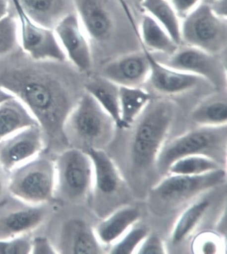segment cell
<instances>
[{"label": "cell", "mask_w": 227, "mask_h": 254, "mask_svg": "<svg viewBox=\"0 0 227 254\" xmlns=\"http://www.w3.org/2000/svg\"><path fill=\"white\" fill-rule=\"evenodd\" d=\"M54 200L74 204L82 202L92 189L94 168L90 157L84 151L68 147L54 156Z\"/></svg>", "instance_id": "cell-5"}, {"label": "cell", "mask_w": 227, "mask_h": 254, "mask_svg": "<svg viewBox=\"0 0 227 254\" xmlns=\"http://www.w3.org/2000/svg\"><path fill=\"white\" fill-rule=\"evenodd\" d=\"M220 168V165L215 159L195 155L178 159L170 165L168 172L176 175L195 176L208 173Z\"/></svg>", "instance_id": "cell-27"}, {"label": "cell", "mask_w": 227, "mask_h": 254, "mask_svg": "<svg viewBox=\"0 0 227 254\" xmlns=\"http://www.w3.org/2000/svg\"><path fill=\"white\" fill-rule=\"evenodd\" d=\"M148 58L150 72L148 81L156 92L164 95H177L193 90L203 79L169 66L153 57L142 47Z\"/></svg>", "instance_id": "cell-15"}, {"label": "cell", "mask_w": 227, "mask_h": 254, "mask_svg": "<svg viewBox=\"0 0 227 254\" xmlns=\"http://www.w3.org/2000/svg\"><path fill=\"white\" fill-rule=\"evenodd\" d=\"M59 63L30 58L0 70V86L20 100L36 118L44 137V151L54 156L69 147L64 123L81 96L75 97Z\"/></svg>", "instance_id": "cell-1"}, {"label": "cell", "mask_w": 227, "mask_h": 254, "mask_svg": "<svg viewBox=\"0 0 227 254\" xmlns=\"http://www.w3.org/2000/svg\"><path fill=\"white\" fill-rule=\"evenodd\" d=\"M54 186V156L42 151L9 172L7 191L25 202L44 204L53 200Z\"/></svg>", "instance_id": "cell-4"}, {"label": "cell", "mask_w": 227, "mask_h": 254, "mask_svg": "<svg viewBox=\"0 0 227 254\" xmlns=\"http://www.w3.org/2000/svg\"><path fill=\"white\" fill-rule=\"evenodd\" d=\"M153 100L150 93L141 87H119L120 120L118 128H131Z\"/></svg>", "instance_id": "cell-21"}, {"label": "cell", "mask_w": 227, "mask_h": 254, "mask_svg": "<svg viewBox=\"0 0 227 254\" xmlns=\"http://www.w3.org/2000/svg\"><path fill=\"white\" fill-rule=\"evenodd\" d=\"M226 175L222 168L201 175L171 174L151 190V206L157 212L174 210L200 193L223 184Z\"/></svg>", "instance_id": "cell-6"}, {"label": "cell", "mask_w": 227, "mask_h": 254, "mask_svg": "<svg viewBox=\"0 0 227 254\" xmlns=\"http://www.w3.org/2000/svg\"><path fill=\"white\" fill-rule=\"evenodd\" d=\"M140 217L135 207H125L113 214L97 227L96 234L100 242L109 244L120 237Z\"/></svg>", "instance_id": "cell-26"}, {"label": "cell", "mask_w": 227, "mask_h": 254, "mask_svg": "<svg viewBox=\"0 0 227 254\" xmlns=\"http://www.w3.org/2000/svg\"><path fill=\"white\" fill-rule=\"evenodd\" d=\"M32 241L29 234L0 240V254H30Z\"/></svg>", "instance_id": "cell-31"}, {"label": "cell", "mask_w": 227, "mask_h": 254, "mask_svg": "<svg viewBox=\"0 0 227 254\" xmlns=\"http://www.w3.org/2000/svg\"><path fill=\"white\" fill-rule=\"evenodd\" d=\"M53 245L57 254L103 253L102 247L94 231L84 221L79 219H71L64 223Z\"/></svg>", "instance_id": "cell-16"}, {"label": "cell", "mask_w": 227, "mask_h": 254, "mask_svg": "<svg viewBox=\"0 0 227 254\" xmlns=\"http://www.w3.org/2000/svg\"><path fill=\"white\" fill-rule=\"evenodd\" d=\"M84 91L94 98L118 127L120 120L119 86L100 75L87 80L84 84Z\"/></svg>", "instance_id": "cell-23"}, {"label": "cell", "mask_w": 227, "mask_h": 254, "mask_svg": "<svg viewBox=\"0 0 227 254\" xmlns=\"http://www.w3.org/2000/svg\"><path fill=\"white\" fill-rule=\"evenodd\" d=\"M33 126H39L36 118L15 97L0 104V141Z\"/></svg>", "instance_id": "cell-20"}, {"label": "cell", "mask_w": 227, "mask_h": 254, "mask_svg": "<svg viewBox=\"0 0 227 254\" xmlns=\"http://www.w3.org/2000/svg\"><path fill=\"white\" fill-rule=\"evenodd\" d=\"M145 13L151 15L169 33L178 45L181 44V18L170 0H143L141 4Z\"/></svg>", "instance_id": "cell-25"}, {"label": "cell", "mask_w": 227, "mask_h": 254, "mask_svg": "<svg viewBox=\"0 0 227 254\" xmlns=\"http://www.w3.org/2000/svg\"><path fill=\"white\" fill-rule=\"evenodd\" d=\"M85 152L92 161L95 197L110 198L115 196L123 182L110 157L102 149L89 148Z\"/></svg>", "instance_id": "cell-18"}, {"label": "cell", "mask_w": 227, "mask_h": 254, "mask_svg": "<svg viewBox=\"0 0 227 254\" xmlns=\"http://www.w3.org/2000/svg\"><path fill=\"white\" fill-rule=\"evenodd\" d=\"M181 44L218 55L227 48V19L215 14L210 5L201 4L182 19Z\"/></svg>", "instance_id": "cell-8"}, {"label": "cell", "mask_w": 227, "mask_h": 254, "mask_svg": "<svg viewBox=\"0 0 227 254\" xmlns=\"http://www.w3.org/2000/svg\"><path fill=\"white\" fill-rule=\"evenodd\" d=\"M165 64L208 81L219 90H226V69L217 55L192 46H180Z\"/></svg>", "instance_id": "cell-11"}, {"label": "cell", "mask_w": 227, "mask_h": 254, "mask_svg": "<svg viewBox=\"0 0 227 254\" xmlns=\"http://www.w3.org/2000/svg\"><path fill=\"white\" fill-rule=\"evenodd\" d=\"M19 46L17 19L9 13L0 19V58L14 53Z\"/></svg>", "instance_id": "cell-29"}, {"label": "cell", "mask_w": 227, "mask_h": 254, "mask_svg": "<svg viewBox=\"0 0 227 254\" xmlns=\"http://www.w3.org/2000/svg\"><path fill=\"white\" fill-rule=\"evenodd\" d=\"M44 150L40 126H30L0 141V166L9 174Z\"/></svg>", "instance_id": "cell-13"}, {"label": "cell", "mask_w": 227, "mask_h": 254, "mask_svg": "<svg viewBox=\"0 0 227 254\" xmlns=\"http://www.w3.org/2000/svg\"><path fill=\"white\" fill-rule=\"evenodd\" d=\"M75 12L91 41L105 42L114 32L110 11L102 0H73Z\"/></svg>", "instance_id": "cell-17"}, {"label": "cell", "mask_w": 227, "mask_h": 254, "mask_svg": "<svg viewBox=\"0 0 227 254\" xmlns=\"http://www.w3.org/2000/svg\"><path fill=\"white\" fill-rule=\"evenodd\" d=\"M32 254H56L57 252L53 244L44 236L32 238Z\"/></svg>", "instance_id": "cell-34"}, {"label": "cell", "mask_w": 227, "mask_h": 254, "mask_svg": "<svg viewBox=\"0 0 227 254\" xmlns=\"http://www.w3.org/2000/svg\"><path fill=\"white\" fill-rule=\"evenodd\" d=\"M216 0H202V3H206V4L210 5L211 3L214 2Z\"/></svg>", "instance_id": "cell-40"}, {"label": "cell", "mask_w": 227, "mask_h": 254, "mask_svg": "<svg viewBox=\"0 0 227 254\" xmlns=\"http://www.w3.org/2000/svg\"><path fill=\"white\" fill-rule=\"evenodd\" d=\"M14 1L17 12L19 45L24 54L36 62L67 61L54 30L34 22Z\"/></svg>", "instance_id": "cell-10"}, {"label": "cell", "mask_w": 227, "mask_h": 254, "mask_svg": "<svg viewBox=\"0 0 227 254\" xmlns=\"http://www.w3.org/2000/svg\"><path fill=\"white\" fill-rule=\"evenodd\" d=\"M13 97L15 96H13L10 92L0 86V104H2L3 102L9 100V99L13 98Z\"/></svg>", "instance_id": "cell-39"}, {"label": "cell", "mask_w": 227, "mask_h": 254, "mask_svg": "<svg viewBox=\"0 0 227 254\" xmlns=\"http://www.w3.org/2000/svg\"><path fill=\"white\" fill-rule=\"evenodd\" d=\"M206 235L202 236L203 241L197 242V244H201V246H197L196 248L199 250L200 252L203 254L216 253L218 246H217V243L216 244L215 240L218 239L217 236L215 237L213 235L208 236V234H206Z\"/></svg>", "instance_id": "cell-35"}, {"label": "cell", "mask_w": 227, "mask_h": 254, "mask_svg": "<svg viewBox=\"0 0 227 254\" xmlns=\"http://www.w3.org/2000/svg\"><path fill=\"white\" fill-rule=\"evenodd\" d=\"M9 13V0H0V19Z\"/></svg>", "instance_id": "cell-38"}, {"label": "cell", "mask_w": 227, "mask_h": 254, "mask_svg": "<svg viewBox=\"0 0 227 254\" xmlns=\"http://www.w3.org/2000/svg\"><path fill=\"white\" fill-rule=\"evenodd\" d=\"M116 125L92 96L83 92L63 126L69 147L102 149L114 136Z\"/></svg>", "instance_id": "cell-3"}, {"label": "cell", "mask_w": 227, "mask_h": 254, "mask_svg": "<svg viewBox=\"0 0 227 254\" xmlns=\"http://www.w3.org/2000/svg\"><path fill=\"white\" fill-rule=\"evenodd\" d=\"M227 137V126H198L163 147L157 158V169L166 174L172 163L186 156L202 155L215 159L216 153L226 150Z\"/></svg>", "instance_id": "cell-7"}, {"label": "cell", "mask_w": 227, "mask_h": 254, "mask_svg": "<svg viewBox=\"0 0 227 254\" xmlns=\"http://www.w3.org/2000/svg\"><path fill=\"white\" fill-rule=\"evenodd\" d=\"M7 178L8 174H7L0 166V196L3 194L5 190L7 191Z\"/></svg>", "instance_id": "cell-37"}, {"label": "cell", "mask_w": 227, "mask_h": 254, "mask_svg": "<svg viewBox=\"0 0 227 254\" xmlns=\"http://www.w3.org/2000/svg\"><path fill=\"white\" fill-rule=\"evenodd\" d=\"M170 1L181 19L202 3V0H170Z\"/></svg>", "instance_id": "cell-33"}, {"label": "cell", "mask_w": 227, "mask_h": 254, "mask_svg": "<svg viewBox=\"0 0 227 254\" xmlns=\"http://www.w3.org/2000/svg\"><path fill=\"white\" fill-rule=\"evenodd\" d=\"M148 230L144 227H137L132 229L127 235L113 246L110 250L112 254H131L137 246L148 236Z\"/></svg>", "instance_id": "cell-30"}, {"label": "cell", "mask_w": 227, "mask_h": 254, "mask_svg": "<svg viewBox=\"0 0 227 254\" xmlns=\"http://www.w3.org/2000/svg\"><path fill=\"white\" fill-rule=\"evenodd\" d=\"M49 203L35 205L9 195L0 201V240L29 234L52 214Z\"/></svg>", "instance_id": "cell-9"}, {"label": "cell", "mask_w": 227, "mask_h": 254, "mask_svg": "<svg viewBox=\"0 0 227 254\" xmlns=\"http://www.w3.org/2000/svg\"><path fill=\"white\" fill-rule=\"evenodd\" d=\"M135 1H137V2L139 3V4H141V2L143 1V0H135Z\"/></svg>", "instance_id": "cell-41"}, {"label": "cell", "mask_w": 227, "mask_h": 254, "mask_svg": "<svg viewBox=\"0 0 227 254\" xmlns=\"http://www.w3.org/2000/svg\"><path fill=\"white\" fill-rule=\"evenodd\" d=\"M139 38L149 52L172 55L179 47L171 36L151 15L145 13L139 24Z\"/></svg>", "instance_id": "cell-22"}, {"label": "cell", "mask_w": 227, "mask_h": 254, "mask_svg": "<svg viewBox=\"0 0 227 254\" xmlns=\"http://www.w3.org/2000/svg\"><path fill=\"white\" fill-rule=\"evenodd\" d=\"M67 61L81 72L92 68V44L76 12L66 15L54 29Z\"/></svg>", "instance_id": "cell-12"}, {"label": "cell", "mask_w": 227, "mask_h": 254, "mask_svg": "<svg viewBox=\"0 0 227 254\" xmlns=\"http://www.w3.org/2000/svg\"><path fill=\"white\" fill-rule=\"evenodd\" d=\"M150 67L144 50L131 52L109 62L101 75L119 87H141L148 81Z\"/></svg>", "instance_id": "cell-14"}, {"label": "cell", "mask_w": 227, "mask_h": 254, "mask_svg": "<svg viewBox=\"0 0 227 254\" xmlns=\"http://www.w3.org/2000/svg\"><path fill=\"white\" fill-rule=\"evenodd\" d=\"M166 249L162 240L156 235L147 236L143 240L137 254H164Z\"/></svg>", "instance_id": "cell-32"}, {"label": "cell", "mask_w": 227, "mask_h": 254, "mask_svg": "<svg viewBox=\"0 0 227 254\" xmlns=\"http://www.w3.org/2000/svg\"><path fill=\"white\" fill-rule=\"evenodd\" d=\"M209 204V201H199L184 211L174 226L172 234V243H180L191 234L206 213Z\"/></svg>", "instance_id": "cell-28"}, {"label": "cell", "mask_w": 227, "mask_h": 254, "mask_svg": "<svg viewBox=\"0 0 227 254\" xmlns=\"http://www.w3.org/2000/svg\"><path fill=\"white\" fill-rule=\"evenodd\" d=\"M200 102L192 112V122L198 126H227V98L226 90H219Z\"/></svg>", "instance_id": "cell-24"}, {"label": "cell", "mask_w": 227, "mask_h": 254, "mask_svg": "<svg viewBox=\"0 0 227 254\" xmlns=\"http://www.w3.org/2000/svg\"><path fill=\"white\" fill-rule=\"evenodd\" d=\"M34 22L54 30L66 15L75 11L73 0H15Z\"/></svg>", "instance_id": "cell-19"}, {"label": "cell", "mask_w": 227, "mask_h": 254, "mask_svg": "<svg viewBox=\"0 0 227 254\" xmlns=\"http://www.w3.org/2000/svg\"><path fill=\"white\" fill-rule=\"evenodd\" d=\"M210 7L215 14L221 18L227 19V0H216L211 3Z\"/></svg>", "instance_id": "cell-36"}, {"label": "cell", "mask_w": 227, "mask_h": 254, "mask_svg": "<svg viewBox=\"0 0 227 254\" xmlns=\"http://www.w3.org/2000/svg\"><path fill=\"white\" fill-rule=\"evenodd\" d=\"M176 106L168 99L152 100L138 118L130 142L132 170L146 173L157 164L172 122Z\"/></svg>", "instance_id": "cell-2"}]
</instances>
